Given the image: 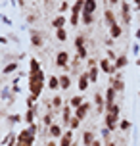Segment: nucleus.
<instances>
[{
  "label": "nucleus",
  "mask_w": 140,
  "mask_h": 146,
  "mask_svg": "<svg viewBox=\"0 0 140 146\" xmlns=\"http://www.w3.org/2000/svg\"><path fill=\"white\" fill-rule=\"evenodd\" d=\"M46 87V75L42 69H38V71H29V92L33 96H40L42 94V90Z\"/></svg>",
  "instance_id": "obj_1"
},
{
  "label": "nucleus",
  "mask_w": 140,
  "mask_h": 146,
  "mask_svg": "<svg viewBox=\"0 0 140 146\" xmlns=\"http://www.w3.org/2000/svg\"><path fill=\"white\" fill-rule=\"evenodd\" d=\"M35 133H31V129L27 127V129H23V131L17 133V144L15 146H33L35 144Z\"/></svg>",
  "instance_id": "obj_2"
},
{
  "label": "nucleus",
  "mask_w": 140,
  "mask_h": 146,
  "mask_svg": "<svg viewBox=\"0 0 140 146\" xmlns=\"http://www.w3.org/2000/svg\"><path fill=\"white\" fill-rule=\"evenodd\" d=\"M119 121H121V119H119V113H106V115H104V127L110 129L111 133L117 131Z\"/></svg>",
  "instance_id": "obj_3"
},
{
  "label": "nucleus",
  "mask_w": 140,
  "mask_h": 146,
  "mask_svg": "<svg viewBox=\"0 0 140 146\" xmlns=\"http://www.w3.org/2000/svg\"><path fill=\"white\" fill-rule=\"evenodd\" d=\"M69 60H71V54L67 50H59L56 54V67H61V69H71L69 67Z\"/></svg>",
  "instance_id": "obj_4"
},
{
  "label": "nucleus",
  "mask_w": 140,
  "mask_h": 146,
  "mask_svg": "<svg viewBox=\"0 0 140 146\" xmlns=\"http://www.w3.org/2000/svg\"><path fill=\"white\" fill-rule=\"evenodd\" d=\"M98 67H100V71L106 73V75H110V77H113L115 75V67H113V62H110L108 58H100V62H98Z\"/></svg>",
  "instance_id": "obj_5"
},
{
  "label": "nucleus",
  "mask_w": 140,
  "mask_h": 146,
  "mask_svg": "<svg viewBox=\"0 0 140 146\" xmlns=\"http://www.w3.org/2000/svg\"><path fill=\"white\" fill-rule=\"evenodd\" d=\"M104 98H106V111L113 106V104H117L115 100H117V90L113 87H108L106 88V92H104Z\"/></svg>",
  "instance_id": "obj_6"
},
{
  "label": "nucleus",
  "mask_w": 140,
  "mask_h": 146,
  "mask_svg": "<svg viewBox=\"0 0 140 146\" xmlns=\"http://www.w3.org/2000/svg\"><path fill=\"white\" fill-rule=\"evenodd\" d=\"M131 4L129 2H121V21L129 25V23H133V14H131Z\"/></svg>",
  "instance_id": "obj_7"
},
{
  "label": "nucleus",
  "mask_w": 140,
  "mask_h": 146,
  "mask_svg": "<svg viewBox=\"0 0 140 146\" xmlns=\"http://www.w3.org/2000/svg\"><path fill=\"white\" fill-rule=\"evenodd\" d=\"M110 83H111L110 87H113L117 92H123V90H125V81H123V77H121V73L113 75V77L110 79Z\"/></svg>",
  "instance_id": "obj_8"
},
{
  "label": "nucleus",
  "mask_w": 140,
  "mask_h": 146,
  "mask_svg": "<svg viewBox=\"0 0 140 146\" xmlns=\"http://www.w3.org/2000/svg\"><path fill=\"white\" fill-rule=\"evenodd\" d=\"M71 106L69 104H63V108H61V123H63V127H69V121H71V117H73V113H71Z\"/></svg>",
  "instance_id": "obj_9"
},
{
  "label": "nucleus",
  "mask_w": 140,
  "mask_h": 146,
  "mask_svg": "<svg viewBox=\"0 0 140 146\" xmlns=\"http://www.w3.org/2000/svg\"><path fill=\"white\" fill-rule=\"evenodd\" d=\"M88 111H90V104H88V102H83L81 106H79V108L75 110V113H73V115H75V117H79V119L83 121V119H87Z\"/></svg>",
  "instance_id": "obj_10"
},
{
  "label": "nucleus",
  "mask_w": 140,
  "mask_h": 146,
  "mask_svg": "<svg viewBox=\"0 0 140 146\" xmlns=\"http://www.w3.org/2000/svg\"><path fill=\"white\" fill-rule=\"evenodd\" d=\"M48 135H50L52 139H61L63 137V127L58 123H52L50 127H48Z\"/></svg>",
  "instance_id": "obj_11"
},
{
  "label": "nucleus",
  "mask_w": 140,
  "mask_h": 146,
  "mask_svg": "<svg viewBox=\"0 0 140 146\" xmlns=\"http://www.w3.org/2000/svg\"><path fill=\"white\" fill-rule=\"evenodd\" d=\"M127 66H129V56H127V54H119L117 60L113 62L115 71H121V69H123V67H127Z\"/></svg>",
  "instance_id": "obj_12"
},
{
  "label": "nucleus",
  "mask_w": 140,
  "mask_h": 146,
  "mask_svg": "<svg viewBox=\"0 0 140 146\" xmlns=\"http://www.w3.org/2000/svg\"><path fill=\"white\" fill-rule=\"evenodd\" d=\"M71 144H73V131L67 129V131H63V137L59 139L58 146H71Z\"/></svg>",
  "instance_id": "obj_13"
},
{
  "label": "nucleus",
  "mask_w": 140,
  "mask_h": 146,
  "mask_svg": "<svg viewBox=\"0 0 140 146\" xmlns=\"http://www.w3.org/2000/svg\"><path fill=\"white\" fill-rule=\"evenodd\" d=\"M104 23H106L108 27H111V25H115V23H117V17H115V12H113V10L108 8V10L104 12Z\"/></svg>",
  "instance_id": "obj_14"
},
{
  "label": "nucleus",
  "mask_w": 140,
  "mask_h": 146,
  "mask_svg": "<svg viewBox=\"0 0 140 146\" xmlns=\"http://www.w3.org/2000/svg\"><path fill=\"white\" fill-rule=\"evenodd\" d=\"M31 44L35 46V48H40L42 44H44V38H42V35L38 33V31H31Z\"/></svg>",
  "instance_id": "obj_15"
},
{
  "label": "nucleus",
  "mask_w": 140,
  "mask_h": 146,
  "mask_svg": "<svg viewBox=\"0 0 140 146\" xmlns=\"http://www.w3.org/2000/svg\"><path fill=\"white\" fill-rule=\"evenodd\" d=\"M88 85H90L88 73H87V71H83L81 75H79V85H77V87H79V90H81V92H85V90L88 88Z\"/></svg>",
  "instance_id": "obj_16"
},
{
  "label": "nucleus",
  "mask_w": 140,
  "mask_h": 146,
  "mask_svg": "<svg viewBox=\"0 0 140 146\" xmlns=\"http://www.w3.org/2000/svg\"><path fill=\"white\" fill-rule=\"evenodd\" d=\"M96 8H98V2H96V0H85V6H83V14H90V15H94Z\"/></svg>",
  "instance_id": "obj_17"
},
{
  "label": "nucleus",
  "mask_w": 140,
  "mask_h": 146,
  "mask_svg": "<svg viewBox=\"0 0 140 146\" xmlns=\"http://www.w3.org/2000/svg\"><path fill=\"white\" fill-rule=\"evenodd\" d=\"M65 23H67V19L59 14V15H56V17L52 19V27H54V29H65Z\"/></svg>",
  "instance_id": "obj_18"
},
{
  "label": "nucleus",
  "mask_w": 140,
  "mask_h": 146,
  "mask_svg": "<svg viewBox=\"0 0 140 146\" xmlns=\"http://www.w3.org/2000/svg\"><path fill=\"white\" fill-rule=\"evenodd\" d=\"M121 35H123V27H121L119 23H115V25H111V27H110V36L113 38V40L121 38Z\"/></svg>",
  "instance_id": "obj_19"
},
{
  "label": "nucleus",
  "mask_w": 140,
  "mask_h": 146,
  "mask_svg": "<svg viewBox=\"0 0 140 146\" xmlns=\"http://www.w3.org/2000/svg\"><path fill=\"white\" fill-rule=\"evenodd\" d=\"M59 88L61 90H67V88H71V77L67 75V73H63V75H59Z\"/></svg>",
  "instance_id": "obj_20"
},
{
  "label": "nucleus",
  "mask_w": 140,
  "mask_h": 146,
  "mask_svg": "<svg viewBox=\"0 0 140 146\" xmlns=\"http://www.w3.org/2000/svg\"><path fill=\"white\" fill-rule=\"evenodd\" d=\"M35 117H37V110H35V108H29L27 111H25L23 119H25V123H27V125H33V123H35Z\"/></svg>",
  "instance_id": "obj_21"
},
{
  "label": "nucleus",
  "mask_w": 140,
  "mask_h": 146,
  "mask_svg": "<svg viewBox=\"0 0 140 146\" xmlns=\"http://www.w3.org/2000/svg\"><path fill=\"white\" fill-rule=\"evenodd\" d=\"M87 73H88L90 83H96V81H98V73H100V67L98 66H90V67H87Z\"/></svg>",
  "instance_id": "obj_22"
},
{
  "label": "nucleus",
  "mask_w": 140,
  "mask_h": 146,
  "mask_svg": "<svg viewBox=\"0 0 140 146\" xmlns=\"http://www.w3.org/2000/svg\"><path fill=\"white\" fill-rule=\"evenodd\" d=\"M50 106L56 110V111L61 110V108H63V98H61L59 94H54V96H52V100H50Z\"/></svg>",
  "instance_id": "obj_23"
},
{
  "label": "nucleus",
  "mask_w": 140,
  "mask_h": 146,
  "mask_svg": "<svg viewBox=\"0 0 140 146\" xmlns=\"http://www.w3.org/2000/svg\"><path fill=\"white\" fill-rule=\"evenodd\" d=\"M46 87L50 88V90H54V92H56V90L59 88V79L56 77V75H52V77H48V81H46Z\"/></svg>",
  "instance_id": "obj_24"
},
{
  "label": "nucleus",
  "mask_w": 140,
  "mask_h": 146,
  "mask_svg": "<svg viewBox=\"0 0 140 146\" xmlns=\"http://www.w3.org/2000/svg\"><path fill=\"white\" fill-rule=\"evenodd\" d=\"M94 133L92 131H85L83 133V146H92V142H94Z\"/></svg>",
  "instance_id": "obj_25"
},
{
  "label": "nucleus",
  "mask_w": 140,
  "mask_h": 146,
  "mask_svg": "<svg viewBox=\"0 0 140 146\" xmlns=\"http://www.w3.org/2000/svg\"><path fill=\"white\" fill-rule=\"evenodd\" d=\"M83 102H85V98H83L81 94H77V96H71V100H69L67 104H69V106H71L73 110H77V108H79V106H81Z\"/></svg>",
  "instance_id": "obj_26"
},
{
  "label": "nucleus",
  "mask_w": 140,
  "mask_h": 146,
  "mask_svg": "<svg viewBox=\"0 0 140 146\" xmlns=\"http://www.w3.org/2000/svg\"><path fill=\"white\" fill-rule=\"evenodd\" d=\"M54 115H56V111H46L44 117H42V125H44V127H50V125L54 123Z\"/></svg>",
  "instance_id": "obj_27"
},
{
  "label": "nucleus",
  "mask_w": 140,
  "mask_h": 146,
  "mask_svg": "<svg viewBox=\"0 0 140 146\" xmlns=\"http://www.w3.org/2000/svg\"><path fill=\"white\" fill-rule=\"evenodd\" d=\"M17 62H10V64H6V66H4V69H2V73H4V75H10V73H14V71H17Z\"/></svg>",
  "instance_id": "obj_28"
},
{
  "label": "nucleus",
  "mask_w": 140,
  "mask_h": 146,
  "mask_svg": "<svg viewBox=\"0 0 140 146\" xmlns=\"http://www.w3.org/2000/svg\"><path fill=\"white\" fill-rule=\"evenodd\" d=\"M83 6H85V0H75L71 6V14H83Z\"/></svg>",
  "instance_id": "obj_29"
},
{
  "label": "nucleus",
  "mask_w": 140,
  "mask_h": 146,
  "mask_svg": "<svg viewBox=\"0 0 140 146\" xmlns=\"http://www.w3.org/2000/svg\"><path fill=\"white\" fill-rule=\"evenodd\" d=\"M87 46V36L85 35H77L75 36V48H83Z\"/></svg>",
  "instance_id": "obj_30"
},
{
  "label": "nucleus",
  "mask_w": 140,
  "mask_h": 146,
  "mask_svg": "<svg viewBox=\"0 0 140 146\" xmlns=\"http://www.w3.org/2000/svg\"><path fill=\"white\" fill-rule=\"evenodd\" d=\"M67 23H71V27H77L81 23V14H71V17L67 19Z\"/></svg>",
  "instance_id": "obj_31"
},
{
  "label": "nucleus",
  "mask_w": 140,
  "mask_h": 146,
  "mask_svg": "<svg viewBox=\"0 0 140 146\" xmlns=\"http://www.w3.org/2000/svg\"><path fill=\"white\" fill-rule=\"evenodd\" d=\"M131 127H133V123H131V121H129V119H121V121H119V131H129V129H131Z\"/></svg>",
  "instance_id": "obj_32"
},
{
  "label": "nucleus",
  "mask_w": 140,
  "mask_h": 146,
  "mask_svg": "<svg viewBox=\"0 0 140 146\" xmlns=\"http://www.w3.org/2000/svg\"><path fill=\"white\" fill-rule=\"evenodd\" d=\"M56 38L59 42H65L67 40V31L65 29H56Z\"/></svg>",
  "instance_id": "obj_33"
},
{
  "label": "nucleus",
  "mask_w": 140,
  "mask_h": 146,
  "mask_svg": "<svg viewBox=\"0 0 140 146\" xmlns=\"http://www.w3.org/2000/svg\"><path fill=\"white\" fill-rule=\"evenodd\" d=\"M81 21L85 23V25H92V23H94V15H90V14H81Z\"/></svg>",
  "instance_id": "obj_34"
},
{
  "label": "nucleus",
  "mask_w": 140,
  "mask_h": 146,
  "mask_svg": "<svg viewBox=\"0 0 140 146\" xmlns=\"http://www.w3.org/2000/svg\"><path fill=\"white\" fill-rule=\"evenodd\" d=\"M12 94H14V90H10V87H6L2 92H0V98H4V100H10V102H12Z\"/></svg>",
  "instance_id": "obj_35"
},
{
  "label": "nucleus",
  "mask_w": 140,
  "mask_h": 146,
  "mask_svg": "<svg viewBox=\"0 0 140 146\" xmlns=\"http://www.w3.org/2000/svg\"><path fill=\"white\" fill-rule=\"evenodd\" d=\"M77 56H79V60H88V50H87V46L77 48Z\"/></svg>",
  "instance_id": "obj_36"
},
{
  "label": "nucleus",
  "mask_w": 140,
  "mask_h": 146,
  "mask_svg": "<svg viewBox=\"0 0 140 146\" xmlns=\"http://www.w3.org/2000/svg\"><path fill=\"white\" fill-rule=\"evenodd\" d=\"M79 125H81V119H79V117H71V121H69V129H71V131H75V129H79Z\"/></svg>",
  "instance_id": "obj_37"
},
{
  "label": "nucleus",
  "mask_w": 140,
  "mask_h": 146,
  "mask_svg": "<svg viewBox=\"0 0 140 146\" xmlns=\"http://www.w3.org/2000/svg\"><path fill=\"white\" fill-rule=\"evenodd\" d=\"M23 119V115H19V113H12V115H8V123H19Z\"/></svg>",
  "instance_id": "obj_38"
},
{
  "label": "nucleus",
  "mask_w": 140,
  "mask_h": 146,
  "mask_svg": "<svg viewBox=\"0 0 140 146\" xmlns=\"http://www.w3.org/2000/svg\"><path fill=\"white\" fill-rule=\"evenodd\" d=\"M106 52H108V54H106V58L110 60V62H115V60H117V52L113 50V48H108Z\"/></svg>",
  "instance_id": "obj_39"
},
{
  "label": "nucleus",
  "mask_w": 140,
  "mask_h": 146,
  "mask_svg": "<svg viewBox=\"0 0 140 146\" xmlns=\"http://www.w3.org/2000/svg\"><path fill=\"white\" fill-rule=\"evenodd\" d=\"M37 100H38V98H37V96H33V94L27 96V100H25V102H27V110H29V108H35V102H37Z\"/></svg>",
  "instance_id": "obj_40"
},
{
  "label": "nucleus",
  "mask_w": 140,
  "mask_h": 146,
  "mask_svg": "<svg viewBox=\"0 0 140 146\" xmlns=\"http://www.w3.org/2000/svg\"><path fill=\"white\" fill-rule=\"evenodd\" d=\"M58 8H59V14H63V12H67V10H69V2H65V0H63Z\"/></svg>",
  "instance_id": "obj_41"
},
{
  "label": "nucleus",
  "mask_w": 140,
  "mask_h": 146,
  "mask_svg": "<svg viewBox=\"0 0 140 146\" xmlns=\"http://www.w3.org/2000/svg\"><path fill=\"white\" fill-rule=\"evenodd\" d=\"M110 135H111V131H110V129H106V127H104V129H102V139L106 140V142L110 140Z\"/></svg>",
  "instance_id": "obj_42"
},
{
  "label": "nucleus",
  "mask_w": 140,
  "mask_h": 146,
  "mask_svg": "<svg viewBox=\"0 0 140 146\" xmlns=\"http://www.w3.org/2000/svg\"><path fill=\"white\" fill-rule=\"evenodd\" d=\"M25 19H27V23H35V19H37V15H35V14H29L27 17H25Z\"/></svg>",
  "instance_id": "obj_43"
},
{
  "label": "nucleus",
  "mask_w": 140,
  "mask_h": 146,
  "mask_svg": "<svg viewBox=\"0 0 140 146\" xmlns=\"http://www.w3.org/2000/svg\"><path fill=\"white\" fill-rule=\"evenodd\" d=\"M8 42H10V38L4 36V35H0V44H8Z\"/></svg>",
  "instance_id": "obj_44"
},
{
  "label": "nucleus",
  "mask_w": 140,
  "mask_h": 146,
  "mask_svg": "<svg viewBox=\"0 0 140 146\" xmlns=\"http://www.w3.org/2000/svg\"><path fill=\"white\" fill-rule=\"evenodd\" d=\"M140 52V44H133V54H138Z\"/></svg>",
  "instance_id": "obj_45"
},
{
  "label": "nucleus",
  "mask_w": 140,
  "mask_h": 146,
  "mask_svg": "<svg viewBox=\"0 0 140 146\" xmlns=\"http://www.w3.org/2000/svg\"><path fill=\"white\" fill-rule=\"evenodd\" d=\"M2 23H6V25H12V19H10V17H6V15H4V17H2Z\"/></svg>",
  "instance_id": "obj_46"
},
{
  "label": "nucleus",
  "mask_w": 140,
  "mask_h": 146,
  "mask_svg": "<svg viewBox=\"0 0 140 146\" xmlns=\"http://www.w3.org/2000/svg\"><path fill=\"white\" fill-rule=\"evenodd\" d=\"M106 146H117V142H115V140H108V142H106Z\"/></svg>",
  "instance_id": "obj_47"
},
{
  "label": "nucleus",
  "mask_w": 140,
  "mask_h": 146,
  "mask_svg": "<svg viewBox=\"0 0 140 146\" xmlns=\"http://www.w3.org/2000/svg\"><path fill=\"white\" fill-rule=\"evenodd\" d=\"M134 38H136V40H140V27L136 29V33H134Z\"/></svg>",
  "instance_id": "obj_48"
},
{
  "label": "nucleus",
  "mask_w": 140,
  "mask_h": 146,
  "mask_svg": "<svg viewBox=\"0 0 140 146\" xmlns=\"http://www.w3.org/2000/svg\"><path fill=\"white\" fill-rule=\"evenodd\" d=\"M46 146H58V144H56V140H48V142H46Z\"/></svg>",
  "instance_id": "obj_49"
},
{
  "label": "nucleus",
  "mask_w": 140,
  "mask_h": 146,
  "mask_svg": "<svg viewBox=\"0 0 140 146\" xmlns=\"http://www.w3.org/2000/svg\"><path fill=\"white\" fill-rule=\"evenodd\" d=\"M92 146H102V140H94V142H92Z\"/></svg>",
  "instance_id": "obj_50"
},
{
  "label": "nucleus",
  "mask_w": 140,
  "mask_h": 146,
  "mask_svg": "<svg viewBox=\"0 0 140 146\" xmlns=\"http://www.w3.org/2000/svg\"><path fill=\"white\" fill-rule=\"evenodd\" d=\"M110 4H111V6H117V4H119V0H110Z\"/></svg>",
  "instance_id": "obj_51"
},
{
  "label": "nucleus",
  "mask_w": 140,
  "mask_h": 146,
  "mask_svg": "<svg viewBox=\"0 0 140 146\" xmlns=\"http://www.w3.org/2000/svg\"><path fill=\"white\" fill-rule=\"evenodd\" d=\"M17 6L21 8V6H25V2H23V0H17Z\"/></svg>",
  "instance_id": "obj_52"
},
{
  "label": "nucleus",
  "mask_w": 140,
  "mask_h": 146,
  "mask_svg": "<svg viewBox=\"0 0 140 146\" xmlns=\"http://www.w3.org/2000/svg\"><path fill=\"white\" fill-rule=\"evenodd\" d=\"M10 4H12V6H17V0H10Z\"/></svg>",
  "instance_id": "obj_53"
},
{
  "label": "nucleus",
  "mask_w": 140,
  "mask_h": 146,
  "mask_svg": "<svg viewBox=\"0 0 140 146\" xmlns=\"http://www.w3.org/2000/svg\"><path fill=\"white\" fill-rule=\"evenodd\" d=\"M133 2H134V4H136V6H138V4H140V0H133Z\"/></svg>",
  "instance_id": "obj_54"
},
{
  "label": "nucleus",
  "mask_w": 140,
  "mask_h": 146,
  "mask_svg": "<svg viewBox=\"0 0 140 146\" xmlns=\"http://www.w3.org/2000/svg\"><path fill=\"white\" fill-rule=\"evenodd\" d=\"M136 66H138V67H140V58H138V60H136Z\"/></svg>",
  "instance_id": "obj_55"
},
{
  "label": "nucleus",
  "mask_w": 140,
  "mask_h": 146,
  "mask_svg": "<svg viewBox=\"0 0 140 146\" xmlns=\"http://www.w3.org/2000/svg\"><path fill=\"white\" fill-rule=\"evenodd\" d=\"M136 10H140V4H138V6H136Z\"/></svg>",
  "instance_id": "obj_56"
},
{
  "label": "nucleus",
  "mask_w": 140,
  "mask_h": 146,
  "mask_svg": "<svg viewBox=\"0 0 140 146\" xmlns=\"http://www.w3.org/2000/svg\"><path fill=\"white\" fill-rule=\"evenodd\" d=\"M2 17H4V15H2V14H0V19H2Z\"/></svg>",
  "instance_id": "obj_57"
},
{
  "label": "nucleus",
  "mask_w": 140,
  "mask_h": 146,
  "mask_svg": "<svg viewBox=\"0 0 140 146\" xmlns=\"http://www.w3.org/2000/svg\"><path fill=\"white\" fill-rule=\"evenodd\" d=\"M44 2H50V0H44Z\"/></svg>",
  "instance_id": "obj_58"
},
{
  "label": "nucleus",
  "mask_w": 140,
  "mask_h": 146,
  "mask_svg": "<svg viewBox=\"0 0 140 146\" xmlns=\"http://www.w3.org/2000/svg\"><path fill=\"white\" fill-rule=\"evenodd\" d=\"M138 96H140V92H138Z\"/></svg>",
  "instance_id": "obj_59"
}]
</instances>
